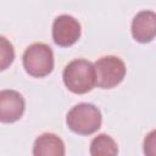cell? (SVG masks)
Returning a JSON list of instances; mask_svg holds the SVG:
<instances>
[{
    "label": "cell",
    "instance_id": "1",
    "mask_svg": "<svg viewBox=\"0 0 156 156\" xmlns=\"http://www.w3.org/2000/svg\"><path fill=\"white\" fill-rule=\"evenodd\" d=\"M62 78L69 91L74 94H85L95 87L94 63L84 58H76L66 65Z\"/></svg>",
    "mask_w": 156,
    "mask_h": 156
},
{
    "label": "cell",
    "instance_id": "2",
    "mask_svg": "<svg viewBox=\"0 0 156 156\" xmlns=\"http://www.w3.org/2000/svg\"><path fill=\"white\" fill-rule=\"evenodd\" d=\"M102 122V116L100 110L88 102H80L73 106L67 116L66 123L67 127L76 134L79 135H90L95 133Z\"/></svg>",
    "mask_w": 156,
    "mask_h": 156
},
{
    "label": "cell",
    "instance_id": "3",
    "mask_svg": "<svg viewBox=\"0 0 156 156\" xmlns=\"http://www.w3.org/2000/svg\"><path fill=\"white\" fill-rule=\"evenodd\" d=\"M26 72L35 78H43L54 69V52L51 48L44 43H34L29 45L22 57Z\"/></svg>",
    "mask_w": 156,
    "mask_h": 156
},
{
    "label": "cell",
    "instance_id": "4",
    "mask_svg": "<svg viewBox=\"0 0 156 156\" xmlns=\"http://www.w3.org/2000/svg\"><path fill=\"white\" fill-rule=\"evenodd\" d=\"M95 85L102 89H111L117 87L126 76V65L122 58L107 55L100 57L94 63Z\"/></svg>",
    "mask_w": 156,
    "mask_h": 156
},
{
    "label": "cell",
    "instance_id": "5",
    "mask_svg": "<svg viewBox=\"0 0 156 156\" xmlns=\"http://www.w3.org/2000/svg\"><path fill=\"white\" fill-rule=\"evenodd\" d=\"M82 34L80 23L69 15H61L52 23V39L58 46L67 48L78 41Z\"/></svg>",
    "mask_w": 156,
    "mask_h": 156
},
{
    "label": "cell",
    "instance_id": "6",
    "mask_svg": "<svg viewBox=\"0 0 156 156\" xmlns=\"http://www.w3.org/2000/svg\"><path fill=\"white\" fill-rule=\"evenodd\" d=\"M26 102L23 96L11 89L0 91V122L13 123L18 121L24 112Z\"/></svg>",
    "mask_w": 156,
    "mask_h": 156
},
{
    "label": "cell",
    "instance_id": "7",
    "mask_svg": "<svg viewBox=\"0 0 156 156\" xmlns=\"http://www.w3.org/2000/svg\"><path fill=\"white\" fill-rule=\"evenodd\" d=\"M132 35L139 43H150L156 35V15L154 11L138 12L132 21Z\"/></svg>",
    "mask_w": 156,
    "mask_h": 156
},
{
    "label": "cell",
    "instance_id": "8",
    "mask_svg": "<svg viewBox=\"0 0 156 156\" xmlns=\"http://www.w3.org/2000/svg\"><path fill=\"white\" fill-rule=\"evenodd\" d=\"M34 156H63L65 144L60 136L54 133H44L39 135L33 145Z\"/></svg>",
    "mask_w": 156,
    "mask_h": 156
},
{
    "label": "cell",
    "instance_id": "9",
    "mask_svg": "<svg viewBox=\"0 0 156 156\" xmlns=\"http://www.w3.org/2000/svg\"><path fill=\"white\" fill-rule=\"evenodd\" d=\"M117 154V143L107 134H99L90 143V155L93 156H115Z\"/></svg>",
    "mask_w": 156,
    "mask_h": 156
},
{
    "label": "cell",
    "instance_id": "10",
    "mask_svg": "<svg viewBox=\"0 0 156 156\" xmlns=\"http://www.w3.org/2000/svg\"><path fill=\"white\" fill-rule=\"evenodd\" d=\"M15 58L13 45L9 39L0 35V72L11 66Z\"/></svg>",
    "mask_w": 156,
    "mask_h": 156
}]
</instances>
